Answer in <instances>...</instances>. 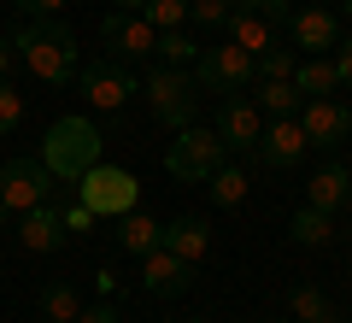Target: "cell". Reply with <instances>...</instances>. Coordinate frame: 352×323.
I'll list each match as a JSON object with an SVG mask.
<instances>
[{"label":"cell","mask_w":352,"mask_h":323,"mask_svg":"<svg viewBox=\"0 0 352 323\" xmlns=\"http://www.w3.org/2000/svg\"><path fill=\"white\" fill-rule=\"evenodd\" d=\"M18 124H24V100H18L12 83H0V136H12Z\"/></svg>","instance_id":"f546056e"},{"label":"cell","mask_w":352,"mask_h":323,"mask_svg":"<svg viewBox=\"0 0 352 323\" xmlns=\"http://www.w3.org/2000/svg\"><path fill=\"white\" fill-rule=\"evenodd\" d=\"M18 241H24V253H59L65 241V218L53 200H41V206L18 211Z\"/></svg>","instance_id":"5bb4252c"},{"label":"cell","mask_w":352,"mask_h":323,"mask_svg":"<svg viewBox=\"0 0 352 323\" xmlns=\"http://www.w3.org/2000/svg\"><path fill=\"white\" fill-rule=\"evenodd\" d=\"M76 323H118V306H112V300H100V306L76 311Z\"/></svg>","instance_id":"836d02e7"},{"label":"cell","mask_w":352,"mask_h":323,"mask_svg":"<svg viewBox=\"0 0 352 323\" xmlns=\"http://www.w3.org/2000/svg\"><path fill=\"white\" fill-rule=\"evenodd\" d=\"M288 306H294V323H340V317H335V306L323 300V288H311V282L294 288Z\"/></svg>","instance_id":"603a6c76"},{"label":"cell","mask_w":352,"mask_h":323,"mask_svg":"<svg viewBox=\"0 0 352 323\" xmlns=\"http://www.w3.org/2000/svg\"><path fill=\"white\" fill-rule=\"evenodd\" d=\"M100 147H106L100 124H94V118H82V112H71V118H53V124H47L36 159L47 165L59 183H76L82 171H94V165H100Z\"/></svg>","instance_id":"7a4b0ae2"},{"label":"cell","mask_w":352,"mask_h":323,"mask_svg":"<svg viewBox=\"0 0 352 323\" xmlns=\"http://www.w3.org/2000/svg\"><path fill=\"white\" fill-rule=\"evenodd\" d=\"M12 6H18V12H30V18H59L71 0H12Z\"/></svg>","instance_id":"d6a6232c"},{"label":"cell","mask_w":352,"mask_h":323,"mask_svg":"<svg viewBox=\"0 0 352 323\" xmlns=\"http://www.w3.org/2000/svg\"><path fill=\"white\" fill-rule=\"evenodd\" d=\"M258 153L270 171H288V165H300L305 153H311V141H305V129H300V118H276V124H264V136H258Z\"/></svg>","instance_id":"8fae6325"},{"label":"cell","mask_w":352,"mask_h":323,"mask_svg":"<svg viewBox=\"0 0 352 323\" xmlns=\"http://www.w3.org/2000/svg\"><path fill=\"white\" fill-rule=\"evenodd\" d=\"M147 0H112V12H141Z\"/></svg>","instance_id":"74e56055"},{"label":"cell","mask_w":352,"mask_h":323,"mask_svg":"<svg viewBox=\"0 0 352 323\" xmlns=\"http://www.w3.org/2000/svg\"><path fill=\"white\" fill-rule=\"evenodd\" d=\"M217 136H223L229 153H252L264 136V112L252 100H223V112H217Z\"/></svg>","instance_id":"4fadbf2b"},{"label":"cell","mask_w":352,"mask_h":323,"mask_svg":"<svg viewBox=\"0 0 352 323\" xmlns=\"http://www.w3.org/2000/svg\"><path fill=\"white\" fill-rule=\"evenodd\" d=\"M12 53L30 65V71L41 76L47 88H65V83H76V36H71V24H59V18H36V24H24L12 36Z\"/></svg>","instance_id":"6da1fadb"},{"label":"cell","mask_w":352,"mask_h":323,"mask_svg":"<svg viewBox=\"0 0 352 323\" xmlns=\"http://www.w3.org/2000/svg\"><path fill=\"white\" fill-rule=\"evenodd\" d=\"M76 88H82V100L94 112H124L129 94H135V76H129V65L100 59V65H88V71H76Z\"/></svg>","instance_id":"9c48e42d"},{"label":"cell","mask_w":352,"mask_h":323,"mask_svg":"<svg viewBox=\"0 0 352 323\" xmlns=\"http://www.w3.org/2000/svg\"><path fill=\"white\" fill-rule=\"evenodd\" d=\"M300 129L311 147H340L352 136V112L335 100H300Z\"/></svg>","instance_id":"7c38bea8"},{"label":"cell","mask_w":352,"mask_h":323,"mask_svg":"<svg viewBox=\"0 0 352 323\" xmlns=\"http://www.w3.org/2000/svg\"><path fill=\"white\" fill-rule=\"evenodd\" d=\"M59 218H65V236H82V229H94L100 218L82 206V200H71V206H59Z\"/></svg>","instance_id":"1f68e13d"},{"label":"cell","mask_w":352,"mask_h":323,"mask_svg":"<svg viewBox=\"0 0 352 323\" xmlns=\"http://www.w3.org/2000/svg\"><path fill=\"white\" fill-rule=\"evenodd\" d=\"M346 18H352V0H346Z\"/></svg>","instance_id":"60d3db41"},{"label":"cell","mask_w":352,"mask_h":323,"mask_svg":"<svg viewBox=\"0 0 352 323\" xmlns=\"http://www.w3.org/2000/svg\"><path fill=\"white\" fill-rule=\"evenodd\" d=\"M112 224H118V247L135 253V259H147V253L159 247V236H164V224H153L147 211H124V218H112Z\"/></svg>","instance_id":"d6986e66"},{"label":"cell","mask_w":352,"mask_h":323,"mask_svg":"<svg viewBox=\"0 0 352 323\" xmlns=\"http://www.w3.org/2000/svg\"><path fill=\"white\" fill-rule=\"evenodd\" d=\"M53 188H59V176L47 171L41 159H24V153H12V159L0 165V206L12 211H30V206H41V200H53Z\"/></svg>","instance_id":"8992f818"},{"label":"cell","mask_w":352,"mask_h":323,"mask_svg":"<svg viewBox=\"0 0 352 323\" xmlns=\"http://www.w3.org/2000/svg\"><path fill=\"white\" fill-rule=\"evenodd\" d=\"M288 236L300 241V247H329V241H335V218L317 211V206H300V211L288 218Z\"/></svg>","instance_id":"44dd1931"},{"label":"cell","mask_w":352,"mask_h":323,"mask_svg":"<svg viewBox=\"0 0 352 323\" xmlns=\"http://www.w3.org/2000/svg\"><path fill=\"white\" fill-rule=\"evenodd\" d=\"M76 200H82L94 218H124V211H135V200H141V188H135V176L124 171V165H94V171H82L76 176Z\"/></svg>","instance_id":"5b68a950"},{"label":"cell","mask_w":352,"mask_h":323,"mask_svg":"<svg viewBox=\"0 0 352 323\" xmlns=\"http://www.w3.org/2000/svg\"><path fill=\"white\" fill-rule=\"evenodd\" d=\"M159 247H164V253H176L182 264H200L206 253H212V229H206L200 218H176V224H164Z\"/></svg>","instance_id":"2e32d148"},{"label":"cell","mask_w":352,"mask_h":323,"mask_svg":"<svg viewBox=\"0 0 352 323\" xmlns=\"http://www.w3.org/2000/svg\"><path fill=\"white\" fill-rule=\"evenodd\" d=\"M94 288H100V300H112V294H118V271H112V264H100V276H94Z\"/></svg>","instance_id":"d590c367"},{"label":"cell","mask_w":352,"mask_h":323,"mask_svg":"<svg viewBox=\"0 0 352 323\" xmlns=\"http://www.w3.org/2000/svg\"><path fill=\"white\" fill-rule=\"evenodd\" d=\"M217 165H229V147H223V136L217 129H176V141H170V153H164V171L176 176V183H188V188H200L206 176L217 171Z\"/></svg>","instance_id":"277c9868"},{"label":"cell","mask_w":352,"mask_h":323,"mask_svg":"<svg viewBox=\"0 0 352 323\" xmlns=\"http://www.w3.org/2000/svg\"><path fill=\"white\" fill-rule=\"evenodd\" d=\"M346 200H352V171H346V165H323V171L305 183V206L329 211V218H335Z\"/></svg>","instance_id":"e0dca14e"},{"label":"cell","mask_w":352,"mask_h":323,"mask_svg":"<svg viewBox=\"0 0 352 323\" xmlns=\"http://www.w3.org/2000/svg\"><path fill=\"white\" fill-rule=\"evenodd\" d=\"M194 83H200L206 94H241V88L252 83V53L235 48V41L200 53V59H194Z\"/></svg>","instance_id":"52a82bcc"},{"label":"cell","mask_w":352,"mask_h":323,"mask_svg":"<svg viewBox=\"0 0 352 323\" xmlns=\"http://www.w3.org/2000/svg\"><path fill=\"white\" fill-rule=\"evenodd\" d=\"M188 276H194V264H182L176 253H164V247H153L147 259H141V282H147V294H153V300H176V294H188Z\"/></svg>","instance_id":"9a60e30c"},{"label":"cell","mask_w":352,"mask_h":323,"mask_svg":"<svg viewBox=\"0 0 352 323\" xmlns=\"http://www.w3.org/2000/svg\"><path fill=\"white\" fill-rule=\"evenodd\" d=\"M229 41H235V48H247L252 59H258L264 48H276V24H264L258 12H247V6H235V12H229Z\"/></svg>","instance_id":"ac0fdd59"},{"label":"cell","mask_w":352,"mask_h":323,"mask_svg":"<svg viewBox=\"0 0 352 323\" xmlns=\"http://www.w3.org/2000/svg\"><path fill=\"white\" fill-rule=\"evenodd\" d=\"M294 48H264L258 59H252V83H294Z\"/></svg>","instance_id":"484cf974"},{"label":"cell","mask_w":352,"mask_h":323,"mask_svg":"<svg viewBox=\"0 0 352 323\" xmlns=\"http://www.w3.org/2000/svg\"><path fill=\"white\" fill-rule=\"evenodd\" d=\"M229 6H247V0H229Z\"/></svg>","instance_id":"ab89813d"},{"label":"cell","mask_w":352,"mask_h":323,"mask_svg":"<svg viewBox=\"0 0 352 323\" xmlns=\"http://www.w3.org/2000/svg\"><path fill=\"white\" fill-rule=\"evenodd\" d=\"M335 48H340V59H335V71H340V88H352V36H340Z\"/></svg>","instance_id":"e575fe53"},{"label":"cell","mask_w":352,"mask_h":323,"mask_svg":"<svg viewBox=\"0 0 352 323\" xmlns=\"http://www.w3.org/2000/svg\"><path fill=\"white\" fill-rule=\"evenodd\" d=\"M206 188H212L217 206H247V171H235V165H217L206 176Z\"/></svg>","instance_id":"d4e9b609"},{"label":"cell","mask_w":352,"mask_h":323,"mask_svg":"<svg viewBox=\"0 0 352 323\" xmlns=\"http://www.w3.org/2000/svg\"><path fill=\"white\" fill-rule=\"evenodd\" d=\"M294 88H300L305 100H329V94L340 88L335 59H300V65H294Z\"/></svg>","instance_id":"ffe728a7"},{"label":"cell","mask_w":352,"mask_h":323,"mask_svg":"<svg viewBox=\"0 0 352 323\" xmlns=\"http://www.w3.org/2000/svg\"><path fill=\"white\" fill-rule=\"evenodd\" d=\"M194 323H206V317H194Z\"/></svg>","instance_id":"b9f144b4"},{"label":"cell","mask_w":352,"mask_h":323,"mask_svg":"<svg viewBox=\"0 0 352 323\" xmlns=\"http://www.w3.org/2000/svg\"><path fill=\"white\" fill-rule=\"evenodd\" d=\"M300 88H294V83H258V88H252V106H258V112L264 118H294V112H300Z\"/></svg>","instance_id":"7402d4cb"},{"label":"cell","mask_w":352,"mask_h":323,"mask_svg":"<svg viewBox=\"0 0 352 323\" xmlns=\"http://www.w3.org/2000/svg\"><path fill=\"white\" fill-rule=\"evenodd\" d=\"M41 311H47V323H76V311H82V300L71 294L65 282H53L47 294H41Z\"/></svg>","instance_id":"83f0119b"},{"label":"cell","mask_w":352,"mask_h":323,"mask_svg":"<svg viewBox=\"0 0 352 323\" xmlns=\"http://www.w3.org/2000/svg\"><path fill=\"white\" fill-rule=\"evenodd\" d=\"M141 94H147L153 118L170 129H188L194 118H200V83H194V71H182V65H153L147 83H141Z\"/></svg>","instance_id":"3957f363"},{"label":"cell","mask_w":352,"mask_h":323,"mask_svg":"<svg viewBox=\"0 0 352 323\" xmlns=\"http://www.w3.org/2000/svg\"><path fill=\"white\" fill-rule=\"evenodd\" d=\"M247 12H258L264 24H276V30H288V18H294V6H288V0H247Z\"/></svg>","instance_id":"4dcf8cb0"},{"label":"cell","mask_w":352,"mask_h":323,"mask_svg":"<svg viewBox=\"0 0 352 323\" xmlns=\"http://www.w3.org/2000/svg\"><path fill=\"white\" fill-rule=\"evenodd\" d=\"M229 0H188V24H200V30H223L229 24Z\"/></svg>","instance_id":"f1b7e54d"},{"label":"cell","mask_w":352,"mask_h":323,"mask_svg":"<svg viewBox=\"0 0 352 323\" xmlns=\"http://www.w3.org/2000/svg\"><path fill=\"white\" fill-rule=\"evenodd\" d=\"M6 218H12V211H6V206H0V224H6Z\"/></svg>","instance_id":"f35d334b"},{"label":"cell","mask_w":352,"mask_h":323,"mask_svg":"<svg viewBox=\"0 0 352 323\" xmlns=\"http://www.w3.org/2000/svg\"><path fill=\"white\" fill-rule=\"evenodd\" d=\"M288 41L300 53H311V59H323V53L340 41V18L329 12V6H300V12L288 18Z\"/></svg>","instance_id":"30bf717a"},{"label":"cell","mask_w":352,"mask_h":323,"mask_svg":"<svg viewBox=\"0 0 352 323\" xmlns=\"http://www.w3.org/2000/svg\"><path fill=\"white\" fill-rule=\"evenodd\" d=\"M141 18H147L153 30H182V24H188V0H147Z\"/></svg>","instance_id":"4316f807"},{"label":"cell","mask_w":352,"mask_h":323,"mask_svg":"<svg viewBox=\"0 0 352 323\" xmlns=\"http://www.w3.org/2000/svg\"><path fill=\"white\" fill-rule=\"evenodd\" d=\"M153 36H159V30H153L141 12H112V6L100 12V41H106V59H118V65L147 59V53H153Z\"/></svg>","instance_id":"ba28073f"},{"label":"cell","mask_w":352,"mask_h":323,"mask_svg":"<svg viewBox=\"0 0 352 323\" xmlns=\"http://www.w3.org/2000/svg\"><path fill=\"white\" fill-rule=\"evenodd\" d=\"M153 53H159L164 65H194L200 59V41H194L188 30H159V36H153Z\"/></svg>","instance_id":"cb8c5ba5"},{"label":"cell","mask_w":352,"mask_h":323,"mask_svg":"<svg viewBox=\"0 0 352 323\" xmlns=\"http://www.w3.org/2000/svg\"><path fill=\"white\" fill-rule=\"evenodd\" d=\"M12 71V41H0V76Z\"/></svg>","instance_id":"8d00e7d4"}]
</instances>
